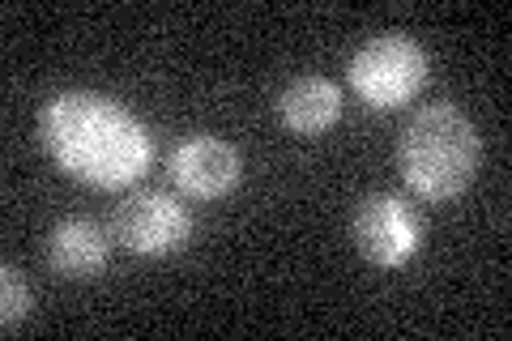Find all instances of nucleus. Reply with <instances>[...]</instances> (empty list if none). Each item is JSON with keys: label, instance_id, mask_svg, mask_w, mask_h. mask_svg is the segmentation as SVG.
Listing matches in <instances>:
<instances>
[{"label": "nucleus", "instance_id": "1", "mask_svg": "<svg viewBox=\"0 0 512 341\" xmlns=\"http://www.w3.org/2000/svg\"><path fill=\"white\" fill-rule=\"evenodd\" d=\"M39 141L64 175L90 188H124L150 171L154 137L124 103L94 90H60L39 111Z\"/></svg>", "mask_w": 512, "mask_h": 341}, {"label": "nucleus", "instance_id": "2", "mask_svg": "<svg viewBox=\"0 0 512 341\" xmlns=\"http://www.w3.org/2000/svg\"><path fill=\"white\" fill-rule=\"evenodd\" d=\"M483 162V141L470 116L453 103H427L406 120L397 137V167L414 197L453 201L461 197Z\"/></svg>", "mask_w": 512, "mask_h": 341}, {"label": "nucleus", "instance_id": "3", "mask_svg": "<svg viewBox=\"0 0 512 341\" xmlns=\"http://www.w3.org/2000/svg\"><path fill=\"white\" fill-rule=\"evenodd\" d=\"M346 81L367 107H376V111L402 107L423 90L427 52L406 35H376L350 56Z\"/></svg>", "mask_w": 512, "mask_h": 341}, {"label": "nucleus", "instance_id": "4", "mask_svg": "<svg viewBox=\"0 0 512 341\" xmlns=\"http://www.w3.org/2000/svg\"><path fill=\"white\" fill-rule=\"evenodd\" d=\"M107 231L120 248L137 256H167L180 252L192 239V218L167 192H133V197H124L111 209Z\"/></svg>", "mask_w": 512, "mask_h": 341}, {"label": "nucleus", "instance_id": "5", "mask_svg": "<svg viewBox=\"0 0 512 341\" xmlns=\"http://www.w3.org/2000/svg\"><path fill=\"white\" fill-rule=\"evenodd\" d=\"M350 239H355V248L372 265L397 269L419 252L423 231H419V218H414L397 197H389V192H372L367 201H359L355 218H350Z\"/></svg>", "mask_w": 512, "mask_h": 341}, {"label": "nucleus", "instance_id": "6", "mask_svg": "<svg viewBox=\"0 0 512 341\" xmlns=\"http://www.w3.org/2000/svg\"><path fill=\"white\" fill-rule=\"evenodd\" d=\"M167 175L184 197L218 201V197H227V192H235L239 175H244V162H239V150L231 141L197 133L167 154Z\"/></svg>", "mask_w": 512, "mask_h": 341}, {"label": "nucleus", "instance_id": "7", "mask_svg": "<svg viewBox=\"0 0 512 341\" xmlns=\"http://www.w3.org/2000/svg\"><path fill=\"white\" fill-rule=\"evenodd\" d=\"M111 231L99 226L94 218H60L52 231H47L43 243V261L52 273L69 282H82V278H99L111 261Z\"/></svg>", "mask_w": 512, "mask_h": 341}, {"label": "nucleus", "instance_id": "8", "mask_svg": "<svg viewBox=\"0 0 512 341\" xmlns=\"http://www.w3.org/2000/svg\"><path fill=\"white\" fill-rule=\"evenodd\" d=\"M342 116V90L329 77H295L291 86L278 94V120L299 137L325 133Z\"/></svg>", "mask_w": 512, "mask_h": 341}, {"label": "nucleus", "instance_id": "9", "mask_svg": "<svg viewBox=\"0 0 512 341\" xmlns=\"http://www.w3.org/2000/svg\"><path fill=\"white\" fill-rule=\"evenodd\" d=\"M30 312V286L13 265H0V329H18Z\"/></svg>", "mask_w": 512, "mask_h": 341}]
</instances>
